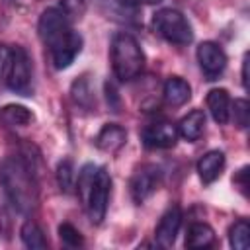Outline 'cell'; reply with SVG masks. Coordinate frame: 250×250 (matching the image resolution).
Here are the masks:
<instances>
[{"mask_svg": "<svg viewBox=\"0 0 250 250\" xmlns=\"http://www.w3.org/2000/svg\"><path fill=\"white\" fill-rule=\"evenodd\" d=\"M152 25L158 31L160 37H164L168 43L174 45H188L193 39V31L186 16L172 8H162L154 14Z\"/></svg>", "mask_w": 250, "mask_h": 250, "instance_id": "3", "label": "cell"}, {"mask_svg": "<svg viewBox=\"0 0 250 250\" xmlns=\"http://www.w3.org/2000/svg\"><path fill=\"white\" fill-rule=\"evenodd\" d=\"M80 51H82V35L72 29L70 35L62 43H59L57 47L51 49V59H53L55 68H59V70L68 68L74 62V59L80 55Z\"/></svg>", "mask_w": 250, "mask_h": 250, "instance_id": "11", "label": "cell"}, {"mask_svg": "<svg viewBox=\"0 0 250 250\" xmlns=\"http://www.w3.org/2000/svg\"><path fill=\"white\" fill-rule=\"evenodd\" d=\"M96 170H98V166H94V164H86V166H82V170L78 172L76 193H78V197H80L82 203H86V197H88V191H90V188H92Z\"/></svg>", "mask_w": 250, "mask_h": 250, "instance_id": "22", "label": "cell"}, {"mask_svg": "<svg viewBox=\"0 0 250 250\" xmlns=\"http://www.w3.org/2000/svg\"><path fill=\"white\" fill-rule=\"evenodd\" d=\"M37 31H39V37L41 41L53 49L55 45H59L61 41H64L72 27H70V21L62 16V12L59 8H47L41 16H39V23H37Z\"/></svg>", "mask_w": 250, "mask_h": 250, "instance_id": "6", "label": "cell"}, {"mask_svg": "<svg viewBox=\"0 0 250 250\" xmlns=\"http://www.w3.org/2000/svg\"><path fill=\"white\" fill-rule=\"evenodd\" d=\"M59 236H61L62 244H66V246H70V248H78V246L84 244L80 230H78L76 227H72L70 223H61V225H59Z\"/></svg>", "mask_w": 250, "mask_h": 250, "instance_id": "25", "label": "cell"}, {"mask_svg": "<svg viewBox=\"0 0 250 250\" xmlns=\"http://www.w3.org/2000/svg\"><path fill=\"white\" fill-rule=\"evenodd\" d=\"M8 88L20 96H31L33 92V72H31V59L23 47L12 49V59L4 76Z\"/></svg>", "mask_w": 250, "mask_h": 250, "instance_id": "4", "label": "cell"}, {"mask_svg": "<svg viewBox=\"0 0 250 250\" xmlns=\"http://www.w3.org/2000/svg\"><path fill=\"white\" fill-rule=\"evenodd\" d=\"M0 184L12 203L21 215H31L39 203V188L33 168L23 156H8L0 164Z\"/></svg>", "mask_w": 250, "mask_h": 250, "instance_id": "1", "label": "cell"}, {"mask_svg": "<svg viewBox=\"0 0 250 250\" xmlns=\"http://www.w3.org/2000/svg\"><path fill=\"white\" fill-rule=\"evenodd\" d=\"M162 182V170L156 164H141L129 182V189H131V197L137 205H141L145 199H148L160 186Z\"/></svg>", "mask_w": 250, "mask_h": 250, "instance_id": "7", "label": "cell"}, {"mask_svg": "<svg viewBox=\"0 0 250 250\" xmlns=\"http://www.w3.org/2000/svg\"><path fill=\"white\" fill-rule=\"evenodd\" d=\"M180 225H182V209L178 205H174L162 215V219L154 230L156 244L160 248H172L176 242V236L180 232Z\"/></svg>", "mask_w": 250, "mask_h": 250, "instance_id": "10", "label": "cell"}, {"mask_svg": "<svg viewBox=\"0 0 250 250\" xmlns=\"http://www.w3.org/2000/svg\"><path fill=\"white\" fill-rule=\"evenodd\" d=\"M225 168V152L223 150H209L197 160V174L203 184H213Z\"/></svg>", "mask_w": 250, "mask_h": 250, "instance_id": "12", "label": "cell"}, {"mask_svg": "<svg viewBox=\"0 0 250 250\" xmlns=\"http://www.w3.org/2000/svg\"><path fill=\"white\" fill-rule=\"evenodd\" d=\"M229 242L234 250H246L250 246V225L246 219L236 221L229 229Z\"/></svg>", "mask_w": 250, "mask_h": 250, "instance_id": "20", "label": "cell"}, {"mask_svg": "<svg viewBox=\"0 0 250 250\" xmlns=\"http://www.w3.org/2000/svg\"><path fill=\"white\" fill-rule=\"evenodd\" d=\"M72 178H74L72 162L70 160H61L59 166H57V182H59L61 191H64V193H70L72 191V186H74Z\"/></svg>", "mask_w": 250, "mask_h": 250, "instance_id": "24", "label": "cell"}, {"mask_svg": "<svg viewBox=\"0 0 250 250\" xmlns=\"http://www.w3.org/2000/svg\"><path fill=\"white\" fill-rule=\"evenodd\" d=\"M207 107H209V113L211 117L219 123V125H225L230 117V98H229V92L225 88H215L207 94Z\"/></svg>", "mask_w": 250, "mask_h": 250, "instance_id": "14", "label": "cell"}, {"mask_svg": "<svg viewBox=\"0 0 250 250\" xmlns=\"http://www.w3.org/2000/svg\"><path fill=\"white\" fill-rule=\"evenodd\" d=\"M197 62L203 74L207 76V80H217L227 66V55L217 43L203 41L197 47Z\"/></svg>", "mask_w": 250, "mask_h": 250, "instance_id": "8", "label": "cell"}, {"mask_svg": "<svg viewBox=\"0 0 250 250\" xmlns=\"http://www.w3.org/2000/svg\"><path fill=\"white\" fill-rule=\"evenodd\" d=\"M178 141V129L170 121H154L143 129V143L148 148H170Z\"/></svg>", "mask_w": 250, "mask_h": 250, "instance_id": "9", "label": "cell"}, {"mask_svg": "<svg viewBox=\"0 0 250 250\" xmlns=\"http://www.w3.org/2000/svg\"><path fill=\"white\" fill-rule=\"evenodd\" d=\"M31 121H33V113L25 105L8 104L0 109V123H4L6 127H25Z\"/></svg>", "mask_w": 250, "mask_h": 250, "instance_id": "17", "label": "cell"}, {"mask_svg": "<svg viewBox=\"0 0 250 250\" xmlns=\"http://www.w3.org/2000/svg\"><path fill=\"white\" fill-rule=\"evenodd\" d=\"M230 111H232V117H234V125L240 127V129H246L248 121H250V104L244 98H238V100H234Z\"/></svg>", "mask_w": 250, "mask_h": 250, "instance_id": "26", "label": "cell"}, {"mask_svg": "<svg viewBox=\"0 0 250 250\" xmlns=\"http://www.w3.org/2000/svg\"><path fill=\"white\" fill-rule=\"evenodd\" d=\"M137 2H143V4H160L162 0H137Z\"/></svg>", "mask_w": 250, "mask_h": 250, "instance_id": "30", "label": "cell"}, {"mask_svg": "<svg viewBox=\"0 0 250 250\" xmlns=\"http://www.w3.org/2000/svg\"><path fill=\"white\" fill-rule=\"evenodd\" d=\"M127 141V131L117 123H107L96 137V146L104 152H117Z\"/></svg>", "mask_w": 250, "mask_h": 250, "instance_id": "13", "label": "cell"}, {"mask_svg": "<svg viewBox=\"0 0 250 250\" xmlns=\"http://www.w3.org/2000/svg\"><path fill=\"white\" fill-rule=\"evenodd\" d=\"M10 59H12V49H10L8 45H2V43H0V78L6 76Z\"/></svg>", "mask_w": 250, "mask_h": 250, "instance_id": "28", "label": "cell"}, {"mask_svg": "<svg viewBox=\"0 0 250 250\" xmlns=\"http://www.w3.org/2000/svg\"><path fill=\"white\" fill-rule=\"evenodd\" d=\"M242 86L248 90V53L244 55V61H242Z\"/></svg>", "mask_w": 250, "mask_h": 250, "instance_id": "29", "label": "cell"}, {"mask_svg": "<svg viewBox=\"0 0 250 250\" xmlns=\"http://www.w3.org/2000/svg\"><path fill=\"white\" fill-rule=\"evenodd\" d=\"M109 191H111V178H109V172L105 168H98L96 170V176H94V182H92V188L88 191V197H86V209H88V215H90V221L94 225H100L105 217V211H107V203H109Z\"/></svg>", "mask_w": 250, "mask_h": 250, "instance_id": "5", "label": "cell"}, {"mask_svg": "<svg viewBox=\"0 0 250 250\" xmlns=\"http://www.w3.org/2000/svg\"><path fill=\"white\" fill-rule=\"evenodd\" d=\"M20 236H21V242L25 248H31V250H45L47 248V238L35 221H25L21 230H20Z\"/></svg>", "mask_w": 250, "mask_h": 250, "instance_id": "19", "label": "cell"}, {"mask_svg": "<svg viewBox=\"0 0 250 250\" xmlns=\"http://www.w3.org/2000/svg\"><path fill=\"white\" fill-rule=\"evenodd\" d=\"M70 94H72V100H74L78 105H82V107H92V104H94V94H92V86H90L88 76H80L78 80H74Z\"/></svg>", "mask_w": 250, "mask_h": 250, "instance_id": "21", "label": "cell"}, {"mask_svg": "<svg viewBox=\"0 0 250 250\" xmlns=\"http://www.w3.org/2000/svg\"><path fill=\"white\" fill-rule=\"evenodd\" d=\"M234 186H238V189H240L244 195H248V166H244V168H240V170L236 172V176H234Z\"/></svg>", "mask_w": 250, "mask_h": 250, "instance_id": "27", "label": "cell"}, {"mask_svg": "<svg viewBox=\"0 0 250 250\" xmlns=\"http://www.w3.org/2000/svg\"><path fill=\"white\" fill-rule=\"evenodd\" d=\"M176 129H178V135H182L186 141H197L205 129V113L201 109L189 111L180 119Z\"/></svg>", "mask_w": 250, "mask_h": 250, "instance_id": "16", "label": "cell"}, {"mask_svg": "<svg viewBox=\"0 0 250 250\" xmlns=\"http://www.w3.org/2000/svg\"><path fill=\"white\" fill-rule=\"evenodd\" d=\"M111 68L121 82L137 78L145 68V53L139 41L127 31L115 33L111 39Z\"/></svg>", "mask_w": 250, "mask_h": 250, "instance_id": "2", "label": "cell"}, {"mask_svg": "<svg viewBox=\"0 0 250 250\" xmlns=\"http://www.w3.org/2000/svg\"><path fill=\"white\" fill-rule=\"evenodd\" d=\"M59 10L70 23H74L86 14V0H61Z\"/></svg>", "mask_w": 250, "mask_h": 250, "instance_id": "23", "label": "cell"}, {"mask_svg": "<svg viewBox=\"0 0 250 250\" xmlns=\"http://www.w3.org/2000/svg\"><path fill=\"white\" fill-rule=\"evenodd\" d=\"M164 100H166V104L168 105H172V107H180V105H184L189 98H191V88H189V84L184 80V78H180V76H170L166 82H164Z\"/></svg>", "mask_w": 250, "mask_h": 250, "instance_id": "15", "label": "cell"}, {"mask_svg": "<svg viewBox=\"0 0 250 250\" xmlns=\"http://www.w3.org/2000/svg\"><path fill=\"white\" fill-rule=\"evenodd\" d=\"M215 242V230L207 223H191L186 234L188 248H209Z\"/></svg>", "mask_w": 250, "mask_h": 250, "instance_id": "18", "label": "cell"}]
</instances>
